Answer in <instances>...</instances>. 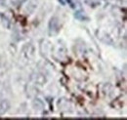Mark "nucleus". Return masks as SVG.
I'll return each instance as SVG.
<instances>
[{
	"mask_svg": "<svg viewBox=\"0 0 127 120\" xmlns=\"http://www.w3.org/2000/svg\"><path fill=\"white\" fill-rule=\"evenodd\" d=\"M48 29H49V33L50 34H56L59 32V19L57 17H52L49 21V25H48Z\"/></svg>",
	"mask_w": 127,
	"mask_h": 120,
	"instance_id": "1",
	"label": "nucleus"
},
{
	"mask_svg": "<svg viewBox=\"0 0 127 120\" xmlns=\"http://www.w3.org/2000/svg\"><path fill=\"white\" fill-rule=\"evenodd\" d=\"M10 109V103L7 100H3L0 102V115L5 114Z\"/></svg>",
	"mask_w": 127,
	"mask_h": 120,
	"instance_id": "2",
	"label": "nucleus"
},
{
	"mask_svg": "<svg viewBox=\"0 0 127 120\" xmlns=\"http://www.w3.org/2000/svg\"><path fill=\"white\" fill-rule=\"evenodd\" d=\"M34 81H35V83H37V85L42 86V85H44L46 83L47 80H46L45 76L43 74H37L34 76Z\"/></svg>",
	"mask_w": 127,
	"mask_h": 120,
	"instance_id": "3",
	"label": "nucleus"
},
{
	"mask_svg": "<svg viewBox=\"0 0 127 120\" xmlns=\"http://www.w3.org/2000/svg\"><path fill=\"white\" fill-rule=\"evenodd\" d=\"M0 19L2 20V23H3L4 27H6L7 29H10V27H11V22H10V20H9L5 15H3L2 13H0Z\"/></svg>",
	"mask_w": 127,
	"mask_h": 120,
	"instance_id": "4",
	"label": "nucleus"
},
{
	"mask_svg": "<svg viewBox=\"0 0 127 120\" xmlns=\"http://www.w3.org/2000/svg\"><path fill=\"white\" fill-rule=\"evenodd\" d=\"M33 106H34L35 109L41 110V109H43V107H44V104H43L39 99H35V100L33 101Z\"/></svg>",
	"mask_w": 127,
	"mask_h": 120,
	"instance_id": "5",
	"label": "nucleus"
},
{
	"mask_svg": "<svg viewBox=\"0 0 127 120\" xmlns=\"http://www.w3.org/2000/svg\"><path fill=\"white\" fill-rule=\"evenodd\" d=\"M74 17H75V19H77V20H79V21H87V20H88V18L85 17L80 11L75 12V13H74Z\"/></svg>",
	"mask_w": 127,
	"mask_h": 120,
	"instance_id": "6",
	"label": "nucleus"
},
{
	"mask_svg": "<svg viewBox=\"0 0 127 120\" xmlns=\"http://www.w3.org/2000/svg\"><path fill=\"white\" fill-rule=\"evenodd\" d=\"M66 1H67V2H68L70 5H71V7H72V8H74V6H73V5H72V3H71V0H66Z\"/></svg>",
	"mask_w": 127,
	"mask_h": 120,
	"instance_id": "7",
	"label": "nucleus"
},
{
	"mask_svg": "<svg viewBox=\"0 0 127 120\" xmlns=\"http://www.w3.org/2000/svg\"><path fill=\"white\" fill-rule=\"evenodd\" d=\"M5 4V1L4 0H0V5H4Z\"/></svg>",
	"mask_w": 127,
	"mask_h": 120,
	"instance_id": "8",
	"label": "nucleus"
},
{
	"mask_svg": "<svg viewBox=\"0 0 127 120\" xmlns=\"http://www.w3.org/2000/svg\"><path fill=\"white\" fill-rule=\"evenodd\" d=\"M59 2H61V4H62V5H64V2L63 0H59Z\"/></svg>",
	"mask_w": 127,
	"mask_h": 120,
	"instance_id": "9",
	"label": "nucleus"
}]
</instances>
